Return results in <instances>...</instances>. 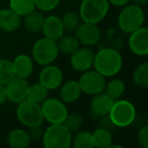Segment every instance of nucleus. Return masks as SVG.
Returning a JSON list of instances; mask_svg holds the SVG:
<instances>
[{
  "label": "nucleus",
  "instance_id": "5",
  "mask_svg": "<svg viewBox=\"0 0 148 148\" xmlns=\"http://www.w3.org/2000/svg\"><path fill=\"white\" fill-rule=\"evenodd\" d=\"M45 148H69L72 142V133L62 124H50L43 132L42 137Z\"/></svg>",
  "mask_w": 148,
  "mask_h": 148
},
{
  "label": "nucleus",
  "instance_id": "4",
  "mask_svg": "<svg viewBox=\"0 0 148 148\" xmlns=\"http://www.w3.org/2000/svg\"><path fill=\"white\" fill-rule=\"evenodd\" d=\"M109 10L108 0H81L78 13L83 23L97 25L106 18Z\"/></svg>",
  "mask_w": 148,
  "mask_h": 148
},
{
  "label": "nucleus",
  "instance_id": "31",
  "mask_svg": "<svg viewBox=\"0 0 148 148\" xmlns=\"http://www.w3.org/2000/svg\"><path fill=\"white\" fill-rule=\"evenodd\" d=\"M83 123V119L81 117V115L79 114H68L66 119L64 120L63 124L67 127V129L69 130L71 133L73 132H77L81 128Z\"/></svg>",
  "mask_w": 148,
  "mask_h": 148
},
{
  "label": "nucleus",
  "instance_id": "37",
  "mask_svg": "<svg viewBox=\"0 0 148 148\" xmlns=\"http://www.w3.org/2000/svg\"><path fill=\"white\" fill-rule=\"evenodd\" d=\"M148 0H132V2L136 5H139V6H143L144 4H146Z\"/></svg>",
  "mask_w": 148,
  "mask_h": 148
},
{
  "label": "nucleus",
  "instance_id": "1",
  "mask_svg": "<svg viewBox=\"0 0 148 148\" xmlns=\"http://www.w3.org/2000/svg\"><path fill=\"white\" fill-rule=\"evenodd\" d=\"M93 67L106 78L114 77L123 67V57L115 48H103L97 53H95Z\"/></svg>",
  "mask_w": 148,
  "mask_h": 148
},
{
  "label": "nucleus",
  "instance_id": "6",
  "mask_svg": "<svg viewBox=\"0 0 148 148\" xmlns=\"http://www.w3.org/2000/svg\"><path fill=\"white\" fill-rule=\"evenodd\" d=\"M59 55L57 41L44 37L39 39L33 46L32 58L37 64L46 66L52 64Z\"/></svg>",
  "mask_w": 148,
  "mask_h": 148
},
{
  "label": "nucleus",
  "instance_id": "17",
  "mask_svg": "<svg viewBox=\"0 0 148 148\" xmlns=\"http://www.w3.org/2000/svg\"><path fill=\"white\" fill-rule=\"evenodd\" d=\"M14 76L27 79L34 71V60L25 54H19L11 61Z\"/></svg>",
  "mask_w": 148,
  "mask_h": 148
},
{
  "label": "nucleus",
  "instance_id": "34",
  "mask_svg": "<svg viewBox=\"0 0 148 148\" xmlns=\"http://www.w3.org/2000/svg\"><path fill=\"white\" fill-rule=\"evenodd\" d=\"M43 130H42L41 126L39 127H33V128H29V139L32 141H39V140H42V137H43Z\"/></svg>",
  "mask_w": 148,
  "mask_h": 148
},
{
  "label": "nucleus",
  "instance_id": "22",
  "mask_svg": "<svg viewBox=\"0 0 148 148\" xmlns=\"http://www.w3.org/2000/svg\"><path fill=\"white\" fill-rule=\"evenodd\" d=\"M57 46L59 52L65 54V55H71L79 48V42L75 37V35H72V34L65 35L64 34L57 41Z\"/></svg>",
  "mask_w": 148,
  "mask_h": 148
},
{
  "label": "nucleus",
  "instance_id": "2",
  "mask_svg": "<svg viewBox=\"0 0 148 148\" xmlns=\"http://www.w3.org/2000/svg\"><path fill=\"white\" fill-rule=\"evenodd\" d=\"M145 21V13L142 6L132 4L124 5L118 15V27L123 33L131 34L141 27Z\"/></svg>",
  "mask_w": 148,
  "mask_h": 148
},
{
  "label": "nucleus",
  "instance_id": "3",
  "mask_svg": "<svg viewBox=\"0 0 148 148\" xmlns=\"http://www.w3.org/2000/svg\"><path fill=\"white\" fill-rule=\"evenodd\" d=\"M112 125L119 128L131 126L136 119V108L127 99H116L108 115Z\"/></svg>",
  "mask_w": 148,
  "mask_h": 148
},
{
  "label": "nucleus",
  "instance_id": "24",
  "mask_svg": "<svg viewBox=\"0 0 148 148\" xmlns=\"http://www.w3.org/2000/svg\"><path fill=\"white\" fill-rule=\"evenodd\" d=\"M9 8L18 16L25 17L36 9L34 0H9Z\"/></svg>",
  "mask_w": 148,
  "mask_h": 148
},
{
  "label": "nucleus",
  "instance_id": "12",
  "mask_svg": "<svg viewBox=\"0 0 148 148\" xmlns=\"http://www.w3.org/2000/svg\"><path fill=\"white\" fill-rule=\"evenodd\" d=\"M79 44H82L86 47L97 45L101 38V33L97 25L95 23H83L78 25L76 31L74 32Z\"/></svg>",
  "mask_w": 148,
  "mask_h": 148
},
{
  "label": "nucleus",
  "instance_id": "33",
  "mask_svg": "<svg viewBox=\"0 0 148 148\" xmlns=\"http://www.w3.org/2000/svg\"><path fill=\"white\" fill-rule=\"evenodd\" d=\"M137 142L141 147L147 148L148 147V126L144 125L137 134Z\"/></svg>",
  "mask_w": 148,
  "mask_h": 148
},
{
  "label": "nucleus",
  "instance_id": "18",
  "mask_svg": "<svg viewBox=\"0 0 148 148\" xmlns=\"http://www.w3.org/2000/svg\"><path fill=\"white\" fill-rule=\"evenodd\" d=\"M81 93L82 91L77 80H68L66 82H62L59 87L60 99L66 105L78 101Z\"/></svg>",
  "mask_w": 148,
  "mask_h": 148
},
{
  "label": "nucleus",
  "instance_id": "28",
  "mask_svg": "<svg viewBox=\"0 0 148 148\" xmlns=\"http://www.w3.org/2000/svg\"><path fill=\"white\" fill-rule=\"evenodd\" d=\"M60 18H61L64 31H65V33L67 32L68 34H73L76 31L81 21L79 13L75 12V11H67Z\"/></svg>",
  "mask_w": 148,
  "mask_h": 148
},
{
  "label": "nucleus",
  "instance_id": "26",
  "mask_svg": "<svg viewBox=\"0 0 148 148\" xmlns=\"http://www.w3.org/2000/svg\"><path fill=\"white\" fill-rule=\"evenodd\" d=\"M71 146L74 148H93L92 133L89 131H79L74 136H72Z\"/></svg>",
  "mask_w": 148,
  "mask_h": 148
},
{
  "label": "nucleus",
  "instance_id": "15",
  "mask_svg": "<svg viewBox=\"0 0 148 148\" xmlns=\"http://www.w3.org/2000/svg\"><path fill=\"white\" fill-rule=\"evenodd\" d=\"M92 99L90 101L91 114L95 117H107L114 105L115 99L107 95L106 92L97 93L92 95Z\"/></svg>",
  "mask_w": 148,
  "mask_h": 148
},
{
  "label": "nucleus",
  "instance_id": "9",
  "mask_svg": "<svg viewBox=\"0 0 148 148\" xmlns=\"http://www.w3.org/2000/svg\"><path fill=\"white\" fill-rule=\"evenodd\" d=\"M81 91L87 95H95L105 90L106 77L97 70H87L82 72L78 80Z\"/></svg>",
  "mask_w": 148,
  "mask_h": 148
},
{
  "label": "nucleus",
  "instance_id": "23",
  "mask_svg": "<svg viewBox=\"0 0 148 148\" xmlns=\"http://www.w3.org/2000/svg\"><path fill=\"white\" fill-rule=\"evenodd\" d=\"M92 138L95 147L110 148L113 144V135L110 130L106 127H101L92 132Z\"/></svg>",
  "mask_w": 148,
  "mask_h": 148
},
{
  "label": "nucleus",
  "instance_id": "20",
  "mask_svg": "<svg viewBox=\"0 0 148 148\" xmlns=\"http://www.w3.org/2000/svg\"><path fill=\"white\" fill-rule=\"evenodd\" d=\"M7 142L12 148H25L29 145L31 139L27 131L21 128H15L8 133Z\"/></svg>",
  "mask_w": 148,
  "mask_h": 148
},
{
  "label": "nucleus",
  "instance_id": "16",
  "mask_svg": "<svg viewBox=\"0 0 148 148\" xmlns=\"http://www.w3.org/2000/svg\"><path fill=\"white\" fill-rule=\"evenodd\" d=\"M41 32H43L44 37L54 41H58L65 34L61 18L57 15H49L45 17Z\"/></svg>",
  "mask_w": 148,
  "mask_h": 148
},
{
  "label": "nucleus",
  "instance_id": "10",
  "mask_svg": "<svg viewBox=\"0 0 148 148\" xmlns=\"http://www.w3.org/2000/svg\"><path fill=\"white\" fill-rule=\"evenodd\" d=\"M63 72L58 66L53 64L43 66L39 74V82L48 90H55L60 87L63 82Z\"/></svg>",
  "mask_w": 148,
  "mask_h": 148
},
{
  "label": "nucleus",
  "instance_id": "27",
  "mask_svg": "<svg viewBox=\"0 0 148 148\" xmlns=\"http://www.w3.org/2000/svg\"><path fill=\"white\" fill-rule=\"evenodd\" d=\"M125 83L122 79L119 78H114L108 83H106L105 86V92L107 93L109 97H111L113 99H119L123 97L124 92H125Z\"/></svg>",
  "mask_w": 148,
  "mask_h": 148
},
{
  "label": "nucleus",
  "instance_id": "35",
  "mask_svg": "<svg viewBox=\"0 0 148 148\" xmlns=\"http://www.w3.org/2000/svg\"><path fill=\"white\" fill-rule=\"evenodd\" d=\"M7 101L8 99H7V93H6V89H5V85L0 84V105H3Z\"/></svg>",
  "mask_w": 148,
  "mask_h": 148
},
{
  "label": "nucleus",
  "instance_id": "36",
  "mask_svg": "<svg viewBox=\"0 0 148 148\" xmlns=\"http://www.w3.org/2000/svg\"><path fill=\"white\" fill-rule=\"evenodd\" d=\"M108 1H109L110 4L118 7H122L124 5L128 4V2H130V0H108Z\"/></svg>",
  "mask_w": 148,
  "mask_h": 148
},
{
  "label": "nucleus",
  "instance_id": "29",
  "mask_svg": "<svg viewBox=\"0 0 148 148\" xmlns=\"http://www.w3.org/2000/svg\"><path fill=\"white\" fill-rule=\"evenodd\" d=\"M132 79L136 86L141 88L148 86V62H143L135 68Z\"/></svg>",
  "mask_w": 148,
  "mask_h": 148
},
{
  "label": "nucleus",
  "instance_id": "19",
  "mask_svg": "<svg viewBox=\"0 0 148 148\" xmlns=\"http://www.w3.org/2000/svg\"><path fill=\"white\" fill-rule=\"evenodd\" d=\"M21 25V17L10 8L0 10V29L6 33H13Z\"/></svg>",
  "mask_w": 148,
  "mask_h": 148
},
{
  "label": "nucleus",
  "instance_id": "32",
  "mask_svg": "<svg viewBox=\"0 0 148 148\" xmlns=\"http://www.w3.org/2000/svg\"><path fill=\"white\" fill-rule=\"evenodd\" d=\"M61 0H34L36 9H39L43 12H48L55 9L60 4Z\"/></svg>",
  "mask_w": 148,
  "mask_h": 148
},
{
  "label": "nucleus",
  "instance_id": "7",
  "mask_svg": "<svg viewBox=\"0 0 148 148\" xmlns=\"http://www.w3.org/2000/svg\"><path fill=\"white\" fill-rule=\"evenodd\" d=\"M16 117L21 124H23L27 129L39 126L42 127L44 123L41 105L34 103L27 99L18 103L16 109Z\"/></svg>",
  "mask_w": 148,
  "mask_h": 148
},
{
  "label": "nucleus",
  "instance_id": "25",
  "mask_svg": "<svg viewBox=\"0 0 148 148\" xmlns=\"http://www.w3.org/2000/svg\"><path fill=\"white\" fill-rule=\"evenodd\" d=\"M49 95V90L40 82L29 85L27 99L36 103L41 105Z\"/></svg>",
  "mask_w": 148,
  "mask_h": 148
},
{
  "label": "nucleus",
  "instance_id": "30",
  "mask_svg": "<svg viewBox=\"0 0 148 148\" xmlns=\"http://www.w3.org/2000/svg\"><path fill=\"white\" fill-rule=\"evenodd\" d=\"M14 76L11 61L2 58L0 59V84H6Z\"/></svg>",
  "mask_w": 148,
  "mask_h": 148
},
{
  "label": "nucleus",
  "instance_id": "21",
  "mask_svg": "<svg viewBox=\"0 0 148 148\" xmlns=\"http://www.w3.org/2000/svg\"><path fill=\"white\" fill-rule=\"evenodd\" d=\"M45 16L43 15L42 11H37L35 9L25 16V29L27 32L31 34H37L42 31V27L44 25Z\"/></svg>",
  "mask_w": 148,
  "mask_h": 148
},
{
  "label": "nucleus",
  "instance_id": "8",
  "mask_svg": "<svg viewBox=\"0 0 148 148\" xmlns=\"http://www.w3.org/2000/svg\"><path fill=\"white\" fill-rule=\"evenodd\" d=\"M44 121L50 124H62L68 115L66 103L56 97H47L41 103Z\"/></svg>",
  "mask_w": 148,
  "mask_h": 148
},
{
  "label": "nucleus",
  "instance_id": "11",
  "mask_svg": "<svg viewBox=\"0 0 148 148\" xmlns=\"http://www.w3.org/2000/svg\"><path fill=\"white\" fill-rule=\"evenodd\" d=\"M128 47L136 56L144 57L148 54V29L142 25L136 31L129 34Z\"/></svg>",
  "mask_w": 148,
  "mask_h": 148
},
{
  "label": "nucleus",
  "instance_id": "38",
  "mask_svg": "<svg viewBox=\"0 0 148 148\" xmlns=\"http://www.w3.org/2000/svg\"><path fill=\"white\" fill-rule=\"evenodd\" d=\"M76 1H81V0H76Z\"/></svg>",
  "mask_w": 148,
  "mask_h": 148
},
{
  "label": "nucleus",
  "instance_id": "13",
  "mask_svg": "<svg viewBox=\"0 0 148 148\" xmlns=\"http://www.w3.org/2000/svg\"><path fill=\"white\" fill-rule=\"evenodd\" d=\"M29 82L27 79L21 77L13 76L8 82L5 84V89L7 93V99L13 103H17L27 99Z\"/></svg>",
  "mask_w": 148,
  "mask_h": 148
},
{
  "label": "nucleus",
  "instance_id": "14",
  "mask_svg": "<svg viewBox=\"0 0 148 148\" xmlns=\"http://www.w3.org/2000/svg\"><path fill=\"white\" fill-rule=\"evenodd\" d=\"M70 56V65L75 71L84 72L93 67L95 52L89 48H78Z\"/></svg>",
  "mask_w": 148,
  "mask_h": 148
}]
</instances>
